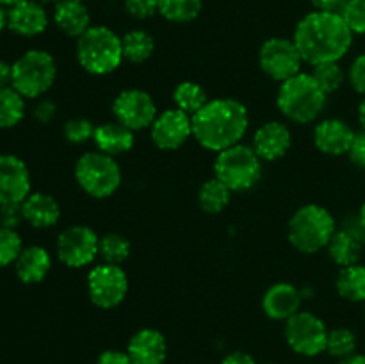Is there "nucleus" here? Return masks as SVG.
<instances>
[{"label": "nucleus", "instance_id": "1", "mask_svg": "<svg viewBox=\"0 0 365 364\" xmlns=\"http://www.w3.org/2000/svg\"><path fill=\"white\" fill-rule=\"evenodd\" d=\"M305 64L342 61L351 50L355 34L349 31L341 13L310 11L296 24L292 34Z\"/></svg>", "mask_w": 365, "mask_h": 364}, {"label": "nucleus", "instance_id": "2", "mask_svg": "<svg viewBox=\"0 0 365 364\" xmlns=\"http://www.w3.org/2000/svg\"><path fill=\"white\" fill-rule=\"evenodd\" d=\"M192 138L209 152H221L239 145L250 128V111L232 96L210 98L192 114Z\"/></svg>", "mask_w": 365, "mask_h": 364}, {"label": "nucleus", "instance_id": "3", "mask_svg": "<svg viewBox=\"0 0 365 364\" xmlns=\"http://www.w3.org/2000/svg\"><path fill=\"white\" fill-rule=\"evenodd\" d=\"M327 106L328 95L310 71H299L278 86L277 107L282 116L291 123H316L321 120Z\"/></svg>", "mask_w": 365, "mask_h": 364}, {"label": "nucleus", "instance_id": "4", "mask_svg": "<svg viewBox=\"0 0 365 364\" xmlns=\"http://www.w3.org/2000/svg\"><path fill=\"white\" fill-rule=\"evenodd\" d=\"M339 225L330 209L321 203H305L287 221V239L299 253H319L337 232Z\"/></svg>", "mask_w": 365, "mask_h": 364}, {"label": "nucleus", "instance_id": "5", "mask_svg": "<svg viewBox=\"0 0 365 364\" xmlns=\"http://www.w3.org/2000/svg\"><path fill=\"white\" fill-rule=\"evenodd\" d=\"M78 66L89 75H110L123 63L121 36L107 25H91L75 43Z\"/></svg>", "mask_w": 365, "mask_h": 364}, {"label": "nucleus", "instance_id": "6", "mask_svg": "<svg viewBox=\"0 0 365 364\" xmlns=\"http://www.w3.org/2000/svg\"><path fill=\"white\" fill-rule=\"evenodd\" d=\"M73 177L78 188L88 196L103 200L113 196L120 189L123 171L116 157L107 156L100 150H88L77 159Z\"/></svg>", "mask_w": 365, "mask_h": 364}, {"label": "nucleus", "instance_id": "7", "mask_svg": "<svg viewBox=\"0 0 365 364\" xmlns=\"http://www.w3.org/2000/svg\"><path fill=\"white\" fill-rule=\"evenodd\" d=\"M264 161L252 145L239 143L216 153L214 177L223 182L232 193H245L255 188L262 178Z\"/></svg>", "mask_w": 365, "mask_h": 364}, {"label": "nucleus", "instance_id": "8", "mask_svg": "<svg viewBox=\"0 0 365 364\" xmlns=\"http://www.w3.org/2000/svg\"><path fill=\"white\" fill-rule=\"evenodd\" d=\"M57 63L48 50L29 49L13 61L11 86L27 100H38L53 88Z\"/></svg>", "mask_w": 365, "mask_h": 364}, {"label": "nucleus", "instance_id": "9", "mask_svg": "<svg viewBox=\"0 0 365 364\" xmlns=\"http://www.w3.org/2000/svg\"><path fill=\"white\" fill-rule=\"evenodd\" d=\"M86 289L93 305L103 310L114 309L128 295L127 271L120 264H93L86 277Z\"/></svg>", "mask_w": 365, "mask_h": 364}, {"label": "nucleus", "instance_id": "10", "mask_svg": "<svg viewBox=\"0 0 365 364\" xmlns=\"http://www.w3.org/2000/svg\"><path fill=\"white\" fill-rule=\"evenodd\" d=\"M100 236L89 225H70L56 239V256L61 264L71 270H81L98 259Z\"/></svg>", "mask_w": 365, "mask_h": 364}, {"label": "nucleus", "instance_id": "11", "mask_svg": "<svg viewBox=\"0 0 365 364\" xmlns=\"http://www.w3.org/2000/svg\"><path fill=\"white\" fill-rule=\"evenodd\" d=\"M289 348L303 357H317L327 352L328 327L312 310H298L284 325Z\"/></svg>", "mask_w": 365, "mask_h": 364}, {"label": "nucleus", "instance_id": "12", "mask_svg": "<svg viewBox=\"0 0 365 364\" xmlns=\"http://www.w3.org/2000/svg\"><path fill=\"white\" fill-rule=\"evenodd\" d=\"M259 66L264 75L277 82H284L303 71L302 54L296 46L294 39L284 36H273L266 39L259 49Z\"/></svg>", "mask_w": 365, "mask_h": 364}, {"label": "nucleus", "instance_id": "13", "mask_svg": "<svg viewBox=\"0 0 365 364\" xmlns=\"http://www.w3.org/2000/svg\"><path fill=\"white\" fill-rule=\"evenodd\" d=\"M159 114L157 103L148 91L139 88L123 89L113 102V116L130 131H148Z\"/></svg>", "mask_w": 365, "mask_h": 364}, {"label": "nucleus", "instance_id": "14", "mask_svg": "<svg viewBox=\"0 0 365 364\" xmlns=\"http://www.w3.org/2000/svg\"><path fill=\"white\" fill-rule=\"evenodd\" d=\"M150 131L153 145L164 152L182 148L192 138V118L177 107L159 111Z\"/></svg>", "mask_w": 365, "mask_h": 364}, {"label": "nucleus", "instance_id": "15", "mask_svg": "<svg viewBox=\"0 0 365 364\" xmlns=\"http://www.w3.org/2000/svg\"><path fill=\"white\" fill-rule=\"evenodd\" d=\"M32 193L27 163L16 153H0V206H18Z\"/></svg>", "mask_w": 365, "mask_h": 364}, {"label": "nucleus", "instance_id": "16", "mask_svg": "<svg viewBox=\"0 0 365 364\" xmlns=\"http://www.w3.org/2000/svg\"><path fill=\"white\" fill-rule=\"evenodd\" d=\"M356 131L342 118H321L316 121L312 131L314 146L321 153L330 157L348 156Z\"/></svg>", "mask_w": 365, "mask_h": 364}, {"label": "nucleus", "instance_id": "17", "mask_svg": "<svg viewBox=\"0 0 365 364\" xmlns=\"http://www.w3.org/2000/svg\"><path fill=\"white\" fill-rule=\"evenodd\" d=\"M250 145L264 163H274L289 153L292 146V132L285 121L269 120L264 121L253 132Z\"/></svg>", "mask_w": 365, "mask_h": 364}, {"label": "nucleus", "instance_id": "18", "mask_svg": "<svg viewBox=\"0 0 365 364\" xmlns=\"http://www.w3.org/2000/svg\"><path fill=\"white\" fill-rule=\"evenodd\" d=\"M303 302L305 300H303L302 288L291 284V282H274L264 291L260 305L269 320L285 323L289 318L302 310Z\"/></svg>", "mask_w": 365, "mask_h": 364}, {"label": "nucleus", "instance_id": "19", "mask_svg": "<svg viewBox=\"0 0 365 364\" xmlns=\"http://www.w3.org/2000/svg\"><path fill=\"white\" fill-rule=\"evenodd\" d=\"M50 16L38 0H21L7 7V29L20 38L41 36L48 27Z\"/></svg>", "mask_w": 365, "mask_h": 364}, {"label": "nucleus", "instance_id": "20", "mask_svg": "<svg viewBox=\"0 0 365 364\" xmlns=\"http://www.w3.org/2000/svg\"><path fill=\"white\" fill-rule=\"evenodd\" d=\"M127 353L134 364H164L168 357V341L157 328H139L128 339Z\"/></svg>", "mask_w": 365, "mask_h": 364}, {"label": "nucleus", "instance_id": "21", "mask_svg": "<svg viewBox=\"0 0 365 364\" xmlns=\"http://www.w3.org/2000/svg\"><path fill=\"white\" fill-rule=\"evenodd\" d=\"M20 207L25 223L31 225L32 228H38V231L56 227L61 220V206L56 196H52L50 193L32 191L20 203Z\"/></svg>", "mask_w": 365, "mask_h": 364}, {"label": "nucleus", "instance_id": "22", "mask_svg": "<svg viewBox=\"0 0 365 364\" xmlns=\"http://www.w3.org/2000/svg\"><path fill=\"white\" fill-rule=\"evenodd\" d=\"M13 268L21 284H39L52 270V253L41 245L24 246Z\"/></svg>", "mask_w": 365, "mask_h": 364}, {"label": "nucleus", "instance_id": "23", "mask_svg": "<svg viewBox=\"0 0 365 364\" xmlns=\"http://www.w3.org/2000/svg\"><path fill=\"white\" fill-rule=\"evenodd\" d=\"M52 20L68 38L78 39L91 27V14L82 0H59L53 6Z\"/></svg>", "mask_w": 365, "mask_h": 364}, {"label": "nucleus", "instance_id": "24", "mask_svg": "<svg viewBox=\"0 0 365 364\" xmlns=\"http://www.w3.org/2000/svg\"><path fill=\"white\" fill-rule=\"evenodd\" d=\"M96 150L107 153V156L120 157L130 152L135 145V132L121 125L120 121H103L98 123L93 136Z\"/></svg>", "mask_w": 365, "mask_h": 364}, {"label": "nucleus", "instance_id": "25", "mask_svg": "<svg viewBox=\"0 0 365 364\" xmlns=\"http://www.w3.org/2000/svg\"><path fill=\"white\" fill-rule=\"evenodd\" d=\"M364 246L365 243L360 241L356 236H353L351 232L339 227L337 232L334 234V238L328 243L327 253L335 266L346 268L351 266V264L360 263Z\"/></svg>", "mask_w": 365, "mask_h": 364}, {"label": "nucleus", "instance_id": "26", "mask_svg": "<svg viewBox=\"0 0 365 364\" xmlns=\"http://www.w3.org/2000/svg\"><path fill=\"white\" fill-rule=\"evenodd\" d=\"M335 291L346 302L365 303V264L341 268L335 278Z\"/></svg>", "mask_w": 365, "mask_h": 364}, {"label": "nucleus", "instance_id": "27", "mask_svg": "<svg viewBox=\"0 0 365 364\" xmlns=\"http://www.w3.org/2000/svg\"><path fill=\"white\" fill-rule=\"evenodd\" d=\"M123 59L132 64H141L148 61L155 52V39L145 29H132L121 36Z\"/></svg>", "mask_w": 365, "mask_h": 364}, {"label": "nucleus", "instance_id": "28", "mask_svg": "<svg viewBox=\"0 0 365 364\" xmlns=\"http://www.w3.org/2000/svg\"><path fill=\"white\" fill-rule=\"evenodd\" d=\"M232 195L234 193L227 188L221 181H217L216 177L207 178L205 182H202V186L198 188V206L203 213L207 214H220L221 211H225V207L230 203Z\"/></svg>", "mask_w": 365, "mask_h": 364}, {"label": "nucleus", "instance_id": "29", "mask_svg": "<svg viewBox=\"0 0 365 364\" xmlns=\"http://www.w3.org/2000/svg\"><path fill=\"white\" fill-rule=\"evenodd\" d=\"M27 114V98L13 86L0 89V128L9 131L18 127Z\"/></svg>", "mask_w": 365, "mask_h": 364}, {"label": "nucleus", "instance_id": "30", "mask_svg": "<svg viewBox=\"0 0 365 364\" xmlns=\"http://www.w3.org/2000/svg\"><path fill=\"white\" fill-rule=\"evenodd\" d=\"M209 93L205 91L200 82L195 81H184L178 82L173 89V107L184 111L189 116L198 113L207 102H209Z\"/></svg>", "mask_w": 365, "mask_h": 364}, {"label": "nucleus", "instance_id": "31", "mask_svg": "<svg viewBox=\"0 0 365 364\" xmlns=\"http://www.w3.org/2000/svg\"><path fill=\"white\" fill-rule=\"evenodd\" d=\"M159 14L171 24H191L200 16L203 0H157Z\"/></svg>", "mask_w": 365, "mask_h": 364}, {"label": "nucleus", "instance_id": "32", "mask_svg": "<svg viewBox=\"0 0 365 364\" xmlns=\"http://www.w3.org/2000/svg\"><path fill=\"white\" fill-rule=\"evenodd\" d=\"M130 241L127 236L120 234V232H107V234L100 236L98 257L102 259V263L121 266L130 257Z\"/></svg>", "mask_w": 365, "mask_h": 364}, {"label": "nucleus", "instance_id": "33", "mask_svg": "<svg viewBox=\"0 0 365 364\" xmlns=\"http://www.w3.org/2000/svg\"><path fill=\"white\" fill-rule=\"evenodd\" d=\"M314 79L317 81V84L323 88V91L328 96L337 93L342 86L348 82V70H344V66L341 64V61H334V63H321L312 66Z\"/></svg>", "mask_w": 365, "mask_h": 364}, {"label": "nucleus", "instance_id": "34", "mask_svg": "<svg viewBox=\"0 0 365 364\" xmlns=\"http://www.w3.org/2000/svg\"><path fill=\"white\" fill-rule=\"evenodd\" d=\"M356 335L355 332L346 327H337L328 330L327 352L335 359H344L356 352Z\"/></svg>", "mask_w": 365, "mask_h": 364}, {"label": "nucleus", "instance_id": "35", "mask_svg": "<svg viewBox=\"0 0 365 364\" xmlns=\"http://www.w3.org/2000/svg\"><path fill=\"white\" fill-rule=\"evenodd\" d=\"M21 250H24V239L18 228L0 225V268L13 266Z\"/></svg>", "mask_w": 365, "mask_h": 364}, {"label": "nucleus", "instance_id": "36", "mask_svg": "<svg viewBox=\"0 0 365 364\" xmlns=\"http://www.w3.org/2000/svg\"><path fill=\"white\" fill-rule=\"evenodd\" d=\"M96 125L89 118H70L63 125V138L70 145H86L88 141H93Z\"/></svg>", "mask_w": 365, "mask_h": 364}, {"label": "nucleus", "instance_id": "37", "mask_svg": "<svg viewBox=\"0 0 365 364\" xmlns=\"http://www.w3.org/2000/svg\"><path fill=\"white\" fill-rule=\"evenodd\" d=\"M341 16L355 36L365 34V0H346Z\"/></svg>", "mask_w": 365, "mask_h": 364}, {"label": "nucleus", "instance_id": "38", "mask_svg": "<svg viewBox=\"0 0 365 364\" xmlns=\"http://www.w3.org/2000/svg\"><path fill=\"white\" fill-rule=\"evenodd\" d=\"M125 11L135 20H150L159 14V4L157 0H125Z\"/></svg>", "mask_w": 365, "mask_h": 364}, {"label": "nucleus", "instance_id": "39", "mask_svg": "<svg viewBox=\"0 0 365 364\" xmlns=\"http://www.w3.org/2000/svg\"><path fill=\"white\" fill-rule=\"evenodd\" d=\"M348 84L360 96H365V52L359 54L348 66Z\"/></svg>", "mask_w": 365, "mask_h": 364}, {"label": "nucleus", "instance_id": "40", "mask_svg": "<svg viewBox=\"0 0 365 364\" xmlns=\"http://www.w3.org/2000/svg\"><path fill=\"white\" fill-rule=\"evenodd\" d=\"M57 116V103L50 98H38L36 106L32 107V118L39 125L52 123L53 118Z\"/></svg>", "mask_w": 365, "mask_h": 364}, {"label": "nucleus", "instance_id": "41", "mask_svg": "<svg viewBox=\"0 0 365 364\" xmlns=\"http://www.w3.org/2000/svg\"><path fill=\"white\" fill-rule=\"evenodd\" d=\"M349 161L360 170H365V131L356 132L355 139L351 143V148L348 152Z\"/></svg>", "mask_w": 365, "mask_h": 364}, {"label": "nucleus", "instance_id": "42", "mask_svg": "<svg viewBox=\"0 0 365 364\" xmlns=\"http://www.w3.org/2000/svg\"><path fill=\"white\" fill-rule=\"evenodd\" d=\"M24 221L21 216V207L18 206H0V225L9 228H18Z\"/></svg>", "mask_w": 365, "mask_h": 364}, {"label": "nucleus", "instance_id": "43", "mask_svg": "<svg viewBox=\"0 0 365 364\" xmlns=\"http://www.w3.org/2000/svg\"><path fill=\"white\" fill-rule=\"evenodd\" d=\"M96 364H134L132 363L130 355L121 350H106L98 355Z\"/></svg>", "mask_w": 365, "mask_h": 364}, {"label": "nucleus", "instance_id": "44", "mask_svg": "<svg viewBox=\"0 0 365 364\" xmlns=\"http://www.w3.org/2000/svg\"><path fill=\"white\" fill-rule=\"evenodd\" d=\"M316 11H328V13H341L346 0H310Z\"/></svg>", "mask_w": 365, "mask_h": 364}, {"label": "nucleus", "instance_id": "45", "mask_svg": "<svg viewBox=\"0 0 365 364\" xmlns=\"http://www.w3.org/2000/svg\"><path fill=\"white\" fill-rule=\"evenodd\" d=\"M221 364H257V363L250 353L237 350V352L228 353V355L221 360Z\"/></svg>", "mask_w": 365, "mask_h": 364}, {"label": "nucleus", "instance_id": "46", "mask_svg": "<svg viewBox=\"0 0 365 364\" xmlns=\"http://www.w3.org/2000/svg\"><path fill=\"white\" fill-rule=\"evenodd\" d=\"M11 79H13V63L0 57V89L11 86Z\"/></svg>", "mask_w": 365, "mask_h": 364}, {"label": "nucleus", "instance_id": "47", "mask_svg": "<svg viewBox=\"0 0 365 364\" xmlns=\"http://www.w3.org/2000/svg\"><path fill=\"white\" fill-rule=\"evenodd\" d=\"M339 364H365V355L364 353H353V355L344 357V359L339 360Z\"/></svg>", "mask_w": 365, "mask_h": 364}, {"label": "nucleus", "instance_id": "48", "mask_svg": "<svg viewBox=\"0 0 365 364\" xmlns=\"http://www.w3.org/2000/svg\"><path fill=\"white\" fill-rule=\"evenodd\" d=\"M356 120H359L360 131H365V96H362L359 103V109H356Z\"/></svg>", "mask_w": 365, "mask_h": 364}, {"label": "nucleus", "instance_id": "49", "mask_svg": "<svg viewBox=\"0 0 365 364\" xmlns=\"http://www.w3.org/2000/svg\"><path fill=\"white\" fill-rule=\"evenodd\" d=\"M7 29V7L0 4V34Z\"/></svg>", "mask_w": 365, "mask_h": 364}, {"label": "nucleus", "instance_id": "50", "mask_svg": "<svg viewBox=\"0 0 365 364\" xmlns=\"http://www.w3.org/2000/svg\"><path fill=\"white\" fill-rule=\"evenodd\" d=\"M359 220H360V223H362V227L365 228V200H364V203L362 206H360V209H359Z\"/></svg>", "mask_w": 365, "mask_h": 364}, {"label": "nucleus", "instance_id": "51", "mask_svg": "<svg viewBox=\"0 0 365 364\" xmlns=\"http://www.w3.org/2000/svg\"><path fill=\"white\" fill-rule=\"evenodd\" d=\"M21 2V0H0V4H2L4 7H13L14 4Z\"/></svg>", "mask_w": 365, "mask_h": 364}, {"label": "nucleus", "instance_id": "52", "mask_svg": "<svg viewBox=\"0 0 365 364\" xmlns=\"http://www.w3.org/2000/svg\"><path fill=\"white\" fill-rule=\"evenodd\" d=\"M39 4H43V6H50V4H52V6H56L57 2H59V0H38Z\"/></svg>", "mask_w": 365, "mask_h": 364}, {"label": "nucleus", "instance_id": "53", "mask_svg": "<svg viewBox=\"0 0 365 364\" xmlns=\"http://www.w3.org/2000/svg\"><path fill=\"white\" fill-rule=\"evenodd\" d=\"M82 2H86V0H82Z\"/></svg>", "mask_w": 365, "mask_h": 364}]
</instances>
